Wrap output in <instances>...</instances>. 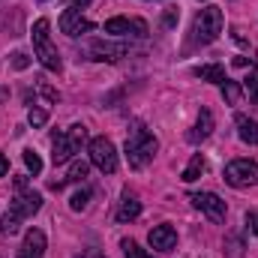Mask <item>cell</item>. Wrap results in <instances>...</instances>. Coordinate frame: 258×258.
Masks as SVG:
<instances>
[{"label":"cell","mask_w":258,"mask_h":258,"mask_svg":"<svg viewBox=\"0 0 258 258\" xmlns=\"http://www.w3.org/2000/svg\"><path fill=\"white\" fill-rule=\"evenodd\" d=\"M156 150H159V141H156L153 132H147L144 126H135L132 132H129V138H126V162H129V168L141 171L147 162H153Z\"/></svg>","instance_id":"obj_1"},{"label":"cell","mask_w":258,"mask_h":258,"mask_svg":"<svg viewBox=\"0 0 258 258\" xmlns=\"http://www.w3.org/2000/svg\"><path fill=\"white\" fill-rule=\"evenodd\" d=\"M84 141H87V126L84 123H75V126H69L66 132H57L54 129V135H51V159H54V165L69 162L81 150Z\"/></svg>","instance_id":"obj_2"},{"label":"cell","mask_w":258,"mask_h":258,"mask_svg":"<svg viewBox=\"0 0 258 258\" xmlns=\"http://www.w3.org/2000/svg\"><path fill=\"white\" fill-rule=\"evenodd\" d=\"M48 18H39L36 24H33V57L39 60V63L45 66L48 72H60V66H63V60H60V54H57V48H54V42H51V33H48Z\"/></svg>","instance_id":"obj_3"},{"label":"cell","mask_w":258,"mask_h":258,"mask_svg":"<svg viewBox=\"0 0 258 258\" xmlns=\"http://www.w3.org/2000/svg\"><path fill=\"white\" fill-rule=\"evenodd\" d=\"M222 24H225V18H222V9L219 6L198 9V15L192 18V42H198V45L216 42L219 33H222Z\"/></svg>","instance_id":"obj_4"},{"label":"cell","mask_w":258,"mask_h":258,"mask_svg":"<svg viewBox=\"0 0 258 258\" xmlns=\"http://www.w3.org/2000/svg\"><path fill=\"white\" fill-rule=\"evenodd\" d=\"M225 183L234 189H246V186H258V162L252 159H231L225 165Z\"/></svg>","instance_id":"obj_5"},{"label":"cell","mask_w":258,"mask_h":258,"mask_svg":"<svg viewBox=\"0 0 258 258\" xmlns=\"http://www.w3.org/2000/svg\"><path fill=\"white\" fill-rule=\"evenodd\" d=\"M90 165H96L102 174H114L117 171V150L111 144V138L99 135L90 141Z\"/></svg>","instance_id":"obj_6"},{"label":"cell","mask_w":258,"mask_h":258,"mask_svg":"<svg viewBox=\"0 0 258 258\" xmlns=\"http://www.w3.org/2000/svg\"><path fill=\"white\" fill-rule=\"evenodd\" d=\"M189 201H192L195 207L210 219V222H225L228 207H225V201H222L216 192H192V195H189Z\"/></svg>","instance_id":"obj_7"},{"label":"cell","mask_w":258,"mask_h":258,"mask_svg":"<svg viewBox=\"0 0 258 258\" xmlns=\"http://www.w3.org/2000/svg\"><path fill=\"white\" fill-rule=\"evenodd\" d=\"M105 33H111V36H147V24L141 18H123V15H117V18L105 21Z\"/></svg>","instance_id":"obj_8"},{"label":"cell","mask_w":258,"mask_h":258,"mask_svg":"<svg viewBox=\"0 0 258 258\" xmlns=\"http://www.w3.org/2000/svg\"><path fill=\"white\" fill-rule=\"evenodd\" d=\"M60 30H63L66 36H81V33H90L93 30V24L81 15V9H75V6H69V9H63L60 12Z\"/></svg>","instance_id":"obj_9"},{"label":"cell","mask_w":258,"mask_h":258,"mask_svg":"<svg viewBox=\"0 0 258 258\" xmlns=\"http://www.w3.org/2000/svg\"><path fill=\"white\" fill-rule=\"evenodd\" d=\"M42 210V195L33 192V189H18L15 198H12V213L15 216H21V219H27V216H33V213H39Z\"/></svg>","instance_id":"obj_10"},{"label":"cell","mask_w":258,"mask_h":258,"mask_svg":"<svg viewBox=\"0 0 258 258\" xmlns=\"http://www.w3.org/2000/svg\"><path fill=\"white\" fill-rule=\"evenodd\" d=\"M126 45L123 42H111V39H96V42H90V54L96 57V60H108V63H117V60H123L126 57Z\"/></svg>","instance_id":"obj_11"},{"label":"cell","mask_w":258,"mask_h":258,"mask_svg":"<svg viewBox=\"0 0 258 258\" xmlns=\"http://www.w3.org/2000/svg\"><path fill=\"white\" fill-rule=\"evenodd\" d=\"M147 240H150L153 249H159V252H171V249L177 246V231H174L171 225H156V228H150Z\"/></svg>","instance_id":"obj_12"},{"label":"cell","mask_w":258,"mask_h":258,"mask_svg":"<svg viewBox=\"0 0 258 258\" xmlns=\"http://www.w3.org/2000/svg\"><path fill=\"white\" fill-rule=\"evenodd\" d=\"M210 132H213V114L207 111V108H201V114H198V120H195L192 132L186 135L192 144H198V141H204V138H210Z\"/></svg>","instance_id":"obj_13"},{"label":"cell","mask_w":258,"mask_h":258,"mask_svg":"<svg viewBox=\"0 0 258 258\" xmlns=\"http://www.w3.org/2000/svg\"><path fill=\"white\" fill-rule=\"evenodd\" d=\"M21 249L33 258H42L45 255V234H42L39 228H30V231L24 234V246H21Z\"/></svg>","instance_id":"obj_14"},{"label":"cell","mask_w":258,"mask_h":258,"mask_svg":"<svg viewBox=\"0 0 258 258\" xmlns=\"http://www.w3.org/2000/svg\"><path fill=\"white\" fill-rule=\"evenodd\" d=\"M234 123H237V135H240V141H243V144H258V123L252 120V117L237 114V117H234Z\"/></svg>","instance_id":"obj_15"},{"label":"cell","mask_w":258,"mask_h":258,"mask_svg":"<svg viewBox=\"0 0 258 258\" xmlns=\"http://www.w3.org/2000/svg\"><path fill=\"white\" fill-rule=\"evenodd\" d=\"M138 216H141V201L126 192L123 201H120V210H117V222H132V219H138Z\"/></svg>","instance_id":"obj_16"},{"label":"cell","mask_w":258,"mask_h":258,"mask_svg":"<svg viewBox=\"0 0 258 258\" xmlns=\"http://www.w3.org/2000/svg\"><path fill=\"white\" fill-rule=\"evenodd\" d=\"M195 75L201 81H213V84H222L228 75H225V66L222 63H204V66H195Z\"/></svg>","instance_id":"obj_17"},{"label":"cell","mask_w":258,"mask_h":258,"mask_svg":"<svg viewBox=\"0 0 258 258\" xmlns=\"http://www.w3.org/2000/svg\"><path fill=\"white\" fill-rule=\"evenodd\" d=\"M204 168H207L204 156H201V153H195L192 159H189V165L183 168V174H180V177H183V183H192V180H198V177L204 174Z\"/></svg>","instance_id":"obj_18"},{"label":"cell","mask_w":258,"mask_h":258,"mask_svg":"<svg viewBox=\"0 0 258 258\" xmlns=\"http://www.w3.org/2000/svg\"><path fill=\"white\" fill-rule=\"evenodd\" d=\"M222 246H225V249H222L225 258H243L246 255V246H243V237H240V234H228Z\"/></svg>","instance_id":"obj_19"},{"label":"cell","mask_w":258,"mask_h":258,"mask_svg":"<svg viewBox=\"0 0 258 258\" xmlns=\"http://www.w3.org/2000/svg\"><path fill=\"white\" fill-rule=\"evenodd\" d=\"M219 87H222V96H225V102H228V105H237V102L243 99V87H240L237 81L225 78V81H222Z\"/></svg>","instance_id":"obj_20"},{"label":"cell","mask_w":258,"mask_h":258,"mask_svg":"<svg viewBox=\"0 0 258 258\" xmlns=\"http://www.w3.org/2000/svg\"><path fill=\"white\" fill-rule=\"evenodd\" d=\"M87 171H90V165H87L84 159H75V162L69 165V174H66L63 180L66 183H81V180L87 177Z\"/></svg>","instance_id":"obj_21"},{"label":"cell","mask_w":258,"mask_h":258,"mask_svg":"<svg viewBox=\"0 0 258 258\" xmlns=\"http://www.w3.org/2000/svg\"><path fill=\"white\" fill-rule=\"evenodd\" d=\"M243 93L249 96L252 105H258V66L249 69V75H246V81H243Z\"/></svg>","instance_id":"obj_22"},{"label":"cell","mask_w":258,"mask_h":258,"mask_svg":"<svg viewBox=\"0 0 258 258\" xmlns=\"http://www.w3.org/2000/svg\"><path fill=\"white\" fill-rule=\"evenodd\" d=\"M18 228H21V216H15L12 210L0 216V234H18Z\"/></svg>","instance_id":"obj_23"},{"label":"cell","mask_w":258,"mask_h":258,"mask_svg":"<svg viewBox=\"0 0 258 258\" xmlns=\"http://www.w3.org/2000/svg\"><path fill=\"white\" fill-rule=\"evenodd\" d=\"M27 123L33 129L45 126V123H48V111H45V108H30V111H27Z\"/></svg>","instance_id":"obj_24"},{"label":"cell","mask_w":258,"mask_h":258,"mask_svg":"<svg viewBox=\"0 0 258 258\" xmlns=\"http://www.w3.org/2000/svg\"><path fill=\"white\" fill-rule=\"evenodd\" d=\"M87 201H90V189H78V192L69 198V207L78 213V210H84V207H87Z\"/></svg>","instance_id":"obj_25"},{"label":"cell","mask_w":258,"mask_h":258,"mask_svg":"<svg viewBox=\"0 0 258 258\" xmlns=\"http://www.w3.org/2000/svg\"><path fill=\"white\" fill-rule=\"evenodd\" d=\"M24 165H27L33 174H39V171H42V159H39V153H36V150H24Z\"/></svg>","instance_id":"obj_26"},{"label":"cell","mask_w":258,"mask_h":258,"mask_svg":"<svg viewBox=\"0 0 258 258\" xmlns=\"http://www.w3.org/2000/svg\"><path fill=\"white\" fill-rule=\"evenodd\" d=\"M120 246H123V255H126V258H150L141 246H138V243H135V240H123Z\"/></svg>","instance_id":"obj_27"},{"label":"cell","mask_w":258,"mask_h":258,"mask_svg":"<svg viewBox=\"0 0 258 258\" xmlns=\"http://www.w3.org/2000/svg\"><path fill=\"white\" fill-rule=\"evenodd\" d=\"M177 18H180V9H177V6H168V9L162 12V24H165V27H174Z\"/></svg>","instance_id":"obj_28"},{"label":"cell","mask_w":258,"mask_h":258,"mask_svg":"<svg viewBox=\"0 0 258 258\" xmlns=\"http://www.w3.org/2000/svg\"><path fill=\"white\" fill-rule=\"evenodd\" d=\"M12 66H15V69H27V66H30V57H27L24 51H15V54H12Z\"/></svg>","instance_id":"obj_29"},{"label":"cell","mask_w":258,"mask_h":258,"mask_svg":"<svg viewBox=\"0 0 258 258\" xmlns=\"http://www.w3.org/2000/svg\"><path fill=\"white\" fill-rule=\"evenodd\" d=\"M36 90H39V93H42L45 99H51V102H57V90H51V87H48L45 81H39V84H36Z\"/></svg>","instance_id":"obj_30"},{"label":"cell","mask_w":258,"mask_h":258,"mask_svg":"<svg viewBox=\"0 0 258 258\" xmlns=\"http://www.w3.org/2000/svg\"><path fill=\"white\" fill-rule=\"evenodd\" d=\"M246 225L252 234H258V213H246Z\"/></svg>","instance_id":"obj_31"},{"label":"cell","mask_w":258,"mask_h":258,"mask_svg":"<svg viewBox=\"0 0 258 258\" xmlns=\"http://www.w3.org/2000/svg\"><path fill=\"white\" fill-rule=\"evenodd\" d=\"M6 174H9V159L0 153V177H6Z\"/></svg>","instance_id":"obj_32"},{"label":"cell","mask_w":258,"mask_h":258,"mask_svg":"<svg viewBox=\"0 0 258 258\" xmlns=\"http://www.w3.org/2000/svg\"><path fill=\"white\" fill-rule=\"evenodd\" d=\"M69 3H72V6H75V9H78V6H81V9H84V6H87V3H93V0H69Z\"/></svg>","instance_id":"obj_33"},{"label":"cell","mask_w":258,"mask_h":258,"mask_svg":"<svg viewBox=\"0 0 258 258\" xmlns=\"http://www.w3.org/2000/svg\"><path fill=\"white\" fill-rule=\"evenodd\" d=\"M18 258H33V255H27V252H24V249H21V252H18Z\"/></svg>","instance_id":"obj_34"}]
</instances>
